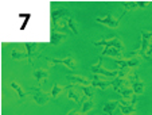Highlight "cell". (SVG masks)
I'll list each match as a JSON object with an SVG mask.
<instances>
[{
  "mask_svg": "<svg viewBox=\"0 0 152 115\" xmlns=\"http://www.w3.org/2000/svg\"><path fill=\"white\" fill-rule=\"evenodd\" d=\"M152 39V31H148V30H143L141 31V43H140V47L135 52H131L129 53V58L131 57H145L147 56V50H148V46H149V41Z\"/></svg>",
  "mask_w": 152,
  "mask_h": 115,
  "instance_id": "6da1fadb",
  "label": "cell"
},
{
  "mask_svg": "<svg viewBox=\"0 0 152 115\" xmlns=\"http://www.w3.org/2000/svg\"><path fill=\"white\" fill-rule=\"evenodd\" d=\"M30 93L32 96V100L38 104V106H45L50 102V95L47 92L42 91L40 87H32L30 88Z\"/></svg>",
  "mask_w": 152,
  "mask_h": 115,
  "instance_id": "7a4b0ae2",
  "label": "cell"
},
{
  "mask_svg": "<svg viewBox=\"0 0 152 115\" xmlns=\"http://www.w3.org/2000/svg\"><path fill=\"white\" fill-rule=\"evenodd\" d=\"M90 70H92L93 75H100V76H105V77H117L118 76V70H108L102 66V57H100V61L97 64H93L90 66Z\"/></svg>",
  "mask_w": 152,
  "mask_h": 115,
  "instance_id": "3957f363",
  "label": "cell"
},
{
  "mask_svg": "<svg viewBox=\"0 0 152 115\" xmlns=\"http://www.w3.org/2000/svg\"><path fill=\"white\" fill-rule=\"evenodd\" d=\"M115 64L117 66V70H121V69H125V68H129V69H135L140 65V58L139 57H131V58H116L115 60Z\"/></svg>",
  "mask_w": 152,
  "mask_h": 115,
  "instance_id": "277c9868",
  "label": "cell"
},
{
  "mask_svg": "<svg viewBox=\"0 0 152 115\" xmlns=\"http://www.w3.org/2000/svg\"><path fill=\"white\" fill-rule=\"evenodd\" d=\"M47 62H49L50 66H54L57 64H62V65L67 66L70 70H75L77 69V61L72 57V56H67L65 58H46Z\"/></svg>",
  "mask_w": 152,
  "mask_h": 115,
  "instance_id": "5b68a950",
  "label": "cell"
},
{
  "mask_svg": "<svg viewBox=\"0 0 152 115\" xmlns=\"http://www.w3.org/2000/svg\"><path fill=\"white\" fill-rule=\"evenodd\" d=\"M94 46H104V47H115L123 52L124 50V45L118 38H112V39H101V41H94L93 42Z\"/></svg>",
  "mask_w": 152,
  "mask_h": 115,
  "instance_id": "8992f818",
  "label": "cell"
},
{
  "mask_svg": "<svg viewBox=\"0 0 152 115\" xmlns=\"http://www.w3.org/2000/svg\"><path fill=\"white\" fill-rule=\"evenodd\" d=\"M120 18H113L112 15H105V16H97L96 18V22L97 23H101V24H104V26L106 27H110V29H116V27L120 24Z\"/></svg>",
  "mask_w": 152,
  "mask_h": 115,
  "instance_id": "52a82bcc",
  "label": "cell"
},
{
  "mask_svg": "<svg viewBox=\"0 0 152 115\" xmlns=\"http://www.w3.org/2000/svg\"><path fill=\"white\" fill-rule=\"evenodd\" d=\"M66 79L73 85H85V87L92 85V81H90L89 79L83 77V76H81V75H67Z\"/></svg>",
  "mask_w": 152,
  "mask_h": 115,
  "instance_id": "ba28073f",
  "label": "cell"
},
{
  "mask_svg": "<svg viewBox=\"0 0 152 115\" xmlns=\"http://www.w3.org/2000/svg\"><path fill=\"white\" fill-rule=\"evenodd\" d=\"M24 46H26V49H27V56H28V62L30 65H32L34 64V57L35 56H38V49H39V43H24Z\"/></svg>",
  "mask_w": 152,
  "mask_h": 115,
  "instance_id": "9c48e42d",
  "label": "cell"
},
{
  "mask_svg": "<svg viewBox=\"0 0 152 115\" xmlns=\"http://www.w3.org/2000/svg\"><path fill=\"white\" fill-rule=\"evenodd\" d=\"M32 77H34V80L38 83V85L40 87L47 79H49V70H47V69H43V68L37 69V70L32 73Z\"/></svg>",
  "mask_w": 152,
  "mask_h": 115,
  "instance_id": "30bf717a",
  "label": "cell"
},
{
  "mask_svg": "<svg viewBox=\"0 0 152 115\" xmlns=\"http://www.w3.org/2000/svg\"><path fill=\"white\" fill-rule=\"evenodd\" d=\"M53 31H58V33H63V34H67L70 31L69 30V26H67V20L66 18H63V19H59L57 20L55 23H53Z\"/></svg>",
  "mask_w": 152,
  "mask_h": 115,
  "instance_id": "8fae6325",
  "label": "cell"
},
{
  "mask_svg": "<svg viewBox=\"0 0 152 115\" xmlns=\"http://www.w3.org/2000/svg\"><path fill=\"white\" fill-rule=\"evenodd\" d=\"M67 98L70 100H73L74 103H81L82 102V96H80L78 93V87L77 85H69L67 87Z\"/></svg>",
  "mask_w": 152,
  "mask_h": 115,
  "instance_id": "7c38bea8",
  "label": "cell"
},
{
  "mask_svg": "<svg viewBox=\"0 0 152 115\" xmlns=\"http://www.w3.org/2000/svg\"><path fill=\"white\" fill-rule=\"evenodd\" d=\"M109 85H112V81H104L98 77V75H93V77H92V87L93 88H97V89L104 91V89H106Z\"/></svg>",
  "mask_w": 152,
  "mask_h": 115,
  "instance_id": "4fadbf2b",
  "label": "cell"
},
{
  "mask_svg": "<svg viewBox=\"0 0 152 115\" xmlns=\"http://www.w3.org/2000/svg\"><path fill=\"white\" fill-rule=\"evenodd\" d=\"M131 81H132V91L135 95H141L144 92V83L140 80V79L137 77V75H135L132 79H131Z\"/></svg>",
  "mask_w": 152,
  "mask_h": 115,
  "instance_id": "5bb4252c",
  "label": "cell"
},
{
  "mask_svg": "<svg viewBox=\"0 0 152 115\" xmlns=\"http://www.w3.org/2000/svg\"><path fill=\"white\" fill-rule=\"evenodd\" d=\"M120 106V100H110V102H106L102 107V111L108 115H113L116 108H118Z\"/></svg>",
  "mask_w": 152,
  "mask_h": 115,
  "instance_id": "9a60e30c",
  "label": "cell"
},
{
  "mask_svg": "<svg viewBox=\"0 0 152 115\" xmlns=\"http://www.w3.org/2000/svg\"><path fill=\"white\" fill-rule=\"evenodd\" d=\"M67 38V34H63V33H58V31H53L51 35H50V43L54 46L59 45L63 39Z\"/></svg>",
  "mask_w": 152,
  "mask_h": 115,
  "instance_id": "2e32d148",
  "label": "cell"
},
{
  "mask_svg": "<svg viewBox=\"0 0 152 115\" xmlns=\"http://www.w3.org/2000/svg\"><path fill=\"white\" fill-rule=\"evenodd\" d=\"M121 56V50L115 49V47H105L104 52L101 53V57H112V58H117Z\"/></svg>",
  "mask_w": 152,
  "mask_h": 115,
  "instance_id": "e0dca14e",
  "label": "cell"
},
{
  "mask_svg": "<svg viewBox=\"0 0 152 115\" xmlns=\"http://www.w3.org/2000/svg\"><path fill=\"white\" fill-rule=\"evenodd\" d=\"M118 110L121 111L123 115H131L133 112H136V106H132V104H125L120 100V106H118Z\"/></svg>",
  "mask_w": 152,
  "mask_h": 115,
  "instance_id": "ac0fdd59",
  "label": "cell"
},
{
  "mask_svg": "<svg viewBox=\"0 0 152 115\" xmlns=\"http://www.w3.org/2000/svg\"><path fill=\"white\" fill-rule=\"evenodd\" d=\"M77 87H78V89H80V91L83 93V98H85V99H93V96H94V89H93L92 85H89V87L77 85Z\"/></svg>",
  "mask_w": 152,
  "mask_h": 115,
  "instance_id": "d6986e66",
  "label": "cell"
},
{
  "mask_svg": "<svg viewBox=\"0 0 152 115\" xmlns=\"http://www.w3.org/2000/svg\"><path fill=\"white\" fill-rule=\"evenodd\" d=\"M63 18H67V11L65 8L57 10V11H53L51 12V24H53V23H55V19L59 20V19H63Z\"/></svg>",
  "mask_w": 152,
  "mask_h": 115,
  "instance_id": "ffe728a7",
  "label": "cell"
},
{
  "mask_svg": "<svg viewBox=\"0 0 152 115\" xmlns=\"http://www.w3.org/2000/svg\"><path fill=\"white\" fill-rule=\"evenodd\" d=\"M11 88L14 89V91L18 93V96H19V99H20V100H24V99H26L27 93H26V92H24V89L22 88V87H20L19 84L16 83V81H12V83H11Z\"/></svg>",
  "mask_w": 152,
  "mask_h": 115,
  "instance_id": "44dd1931",
  "label": "cell"
},
{
  "mask_svg": "<svg viewBox=\"0 0 152 115\" xmlns=\"http://www.w3.org/2000/svg\"><path fill=\"white\" fill-rule=\"evenodd\" d=\"M11 57L14 58V60L16 61H20V60H26V58H28V56H27V52H23V50H12L11 52Z\"/></svg>",
  "mask_w": 152,
  "mask_h": 115,
  "instance_id": "7402d4cb",
  "label": "cell"
},
{
  "mask_svg": "<svg viewBox=\"0 0 152 115\" xmlns=\"http://www.w3.org/2000/svg\"><path fill=\"white\" fill-rule=\"evenodd\" d=\"M65 89V87L63 85H61V84H57L55 83L54 85H53V88H51V92H50V96H51L53 99H57L58 96L62 93V91Z\"/></svg>",
  "mask_w": 152,
  "mask_h": 115,
  "instance_id": "603a6c76",
  "label": "cell"
},
{
  "mask_svg": "<svg viewBox=\"0 0 152 115\" xmlns=\"http://www.w3.org/2000/svg\"><path fill=\"white\" fill-rule=\"evenodd\" d=\"M94 103H93V99H85L82 102V107H81V112L82 114H86V112H89L90 110L93 108Z\"/></svg>",
  "mask_w": 152,
  "mask_h": 115,
  "instance_id": "cb8c5ba5",
  "label": "cell"
},
{
  "mask_svg": "<svg viewBox=\"0 0 152 115\" xmlns=\"http://www.w3.org/2000/svg\"><path fill=\"white\" fill-rule=\"evenodd\" d=\"M121 6L124 7V14H123V16L126 14V12H129V11H133V10H136L139 7V1H129V3H123ZM123 16H120V18H123Z\"/></svg>",
  "mask_w": 152,
  "mask_h": 115,
  "instance_id": "d4e9b609",
  "label": "cell"
},
{
  "mask_svg": "<svg viewBox=\"0 0 152 115\" xmlns=\"http://www.w3.org/2000/svg\"><path fill=\"white\" fill-rule=\"evenodd\" d=\"M66 20H67V26H69V30L74 35H77L78 34V27H77V24H75V20L73 19V18H70V16H67Z\"/></svg>",
  "mask_w": 152,
  "mask_h": 115,
  "instance_id": "484cf974",
  "label": "cell"
},
{
  "mask_svg": "<svg viewBox=\"0 0 152 115\" xmlns=\"http://www.w3.org/2000/svg\"><path fill=\"white\" fill-rule=\"evenodd\" d=\"M75 114H77V110H72V111L67 112V115H75Z\"/></svg>",
  "mask_w": 152,
  "mask_h": 115,
  "instance_id": "4316f807",
  "label": "cell"
},
{
  "mask_svg": "<svg viewBox=\"0 0 152 115\" xmlns=\"http://www.w3.org/2000/svg\"><path fill=\"white\" fill-rule=\"evenodd\" d=\"M75 115H85V114H82V112H81V111H80V112L77 111V114H75Z\"/></svg>",
  "mask_w": 152,
  "mask_h": 115,
  "instance_id": "83f0119b",
  "label": "cell"
},
{
  "mask_svg": "<svg viewBox=\"0 0 152 115\" xmlns=\"http://www.w3.org/2000/svg\"><path fill=\"white\" fill-rule=\"evenodd\" d=\"M151 41H152V39H151Z\"/></svg>",
  "mask_w": 152,
  "mask_h": 115,
  "instance_id": "f1b7e54d",
  "label": "cell"
}]
</instances>
